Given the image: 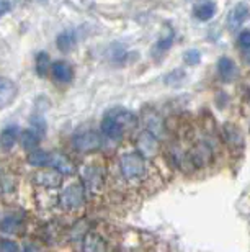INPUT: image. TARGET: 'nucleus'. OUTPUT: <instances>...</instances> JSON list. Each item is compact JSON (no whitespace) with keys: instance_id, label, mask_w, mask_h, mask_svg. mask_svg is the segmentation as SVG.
<instances>
[{"instance_id":"obj_1","label":"nucleus","mask_w":250,"mask_h":252,"mask_svg":"<svg viewBox=\"0 0 250 252\" xmlns=\"http://www.w3.org/2000/svg\"><path fill=\"white\" fill-rule=\"evenodd\" d=\"M138 126L136 113L124 108H113L105 115L102 122V133L110 139H123L128 131H133Z\"/></svg>"},{"instance_id":"obj_2","label":"nucleus","mask_w":250,"mask_h":252,"mask_svg":"<svg viewBox=\"0 0 250 252\" xmlns=\"http://www.w3.org/2000/svg\"><path fill=\"white\" fill-rule=\"evenodd\" d=\"M119 169L124 179L134 180L142 177L146 172V160L139 153H128L119 159Z\"/></svg>"},{"instance_id":"obj_3","label":"nucleus","mask_w":250,"mask_h":252,"mask_svg":"<svg viewBox=\"0 0 250 252\" xmlns=\"http://www.w3.org/2000/svg\"><path fill=\"white\" fill-rule=\"evenodd\" d=\"M72 144L79 153H92L102 146V136L93 129H83L74 134Z\"/></svg>"},{"instance_id":"obj_4","label":"nucleus","mask_w":250,"mask_h":252,"mask_svg":"<svg viewBox=\"0 0 250 252\" xmlns=\"http://www.w3.org/2000/svg\"><path fill=\"white\" fill-rule=\"evenodd\" d=\"M44 167L54 169L62 175H74L76 174V165L72 160L66 158L61 153H46V159H44Z\"/></svg>"},{"instance_id":"obj_5","label":"nucleus","mask_w":250,"mask_h":252,"mask_svg":"<svg viewBox=\"0 0 250 252\" xmlns=\"http://www.w3.org/2000/svg\"><path fill=\"white\" fill-rule=\"evenodd\" d=\"M136 148L138 153L144 156V158H152L159 151V138L147 129L142 131L136 139Z\"/></svg>"},{"instance_id":"obj_6","label":"nucleus","mask_w":250,"mask_h":252,"mask_svg":"<svg viewBox=\"0 0 250 252\" xmlns=\"http://www.w3.org/2000/svg\"><path fill=\"white\" fill-rule=\"evenodd\" d=\"M83 203V187L81 184H72L61 195V205L66 210H76Z\"/></svg>"},{"instance_id":"obj_7","label":"nucleus","mask_w":250,"mask_h":252,"mask_svg":"<svg viewBox=\"0 0 250 252\" xmlns=\"http://www.w3.org/2000/svg\"><path fill=\"white\" fill-rule=\"evenodd\" d=\"M18 95V87L12 79L0 77V110L10 107Z\"/></svg>"},{"instance_id":"obj_8","label":"nucleus","mask_w":250,"mask_h":252,"mask_svg":"<svg viewBox=\"0 0 250 252\" xmlns=\"http://www.w3.org/2000/svg\"><path fill=\"white\" fill-rule=\"evenodd\" d=\"M249 18H250V7H249L247 3L241 2V3H237L236 7L231 10V13H229L227 27L231 28L232 32H236V30L241 28Z\"/></svg>"},{"instance_id":"obj_9","label":"nucleus","mask_w":250,"mask_h":252,"mask_svg":"<svg viewBox=\"0 0 250 252\" xmlns=\"http://www.w3.org/2000/svg\"><path fill=\"white\" fill-rule=\"evenodd\" d=\"M34 182L44 189H56L62 182V174L54 169L48 170V172H38L34 175Z\"/></svg>"},{"instance_id":"obj_10","label":"nucleus","mask_w":250,"mask_h":252,"mask_svg":"<svg viewBox=\"0 0 250 252\" xmlns=\"http://www.w3.org/2000/svg\"><path fill=\"white\" fill-rule=\"evenodd\" d=\"M51 74L54 80L61 84H67L71 82L72 77H74V70H72V65L66 63V61H57L51 65Z\"/></svg>"},{"instance_id":"obj_11","label":"nucleus","mask_w":250,"mask_h":252,"mask_svg":"<svg viewBox=\"0 0 250 252\" xmlns=\"http://www.w3.org/2000/svg\"><path fill=\"white\" fill-rule=\"evenodd\" d=\"M218 72H219V77H221L222 82H232L237 75V67L232 59L221 58L218 63Z\"/></svg>"},{"instance_id":"obj_12","label":"nucleus","mask_w":250,"mask_h":252,"mask_svg":"<svg viewBox=\"0 0 250 252\" xmlns=\"http://www.w3.org/2000/svg\"><path fill=\"white\" fill-rule=\"evenodd\" d=\"M144 122H146V126H147V131H151L152 134H156L157 138H161L164 134V120L159 117L156 112H152V110H146L144 112Z\"/></svg>"},{"instance_id":"obj_13","label":"nucleus","mask_w":250,"mask_h":252,"mask_svg":"<svg viewBox=\"0 0 250 252\" xmlns=\"http://www.w3.org/2000/svg\"><path fill=\"white\" fill-rule=\"evenodd\" d=\"M20 138V143H22V146L27 151H34L39 146V143H41L43 136L38 133L36 129L29 128V129H25L22 134L18 136Z\"/></svg>"},{"instance_id":"obj_14","label":"nucleus","mask_w":250,"mask_h":252,"mask_svg":"<svg viewBox=\"0 0 250 252\" xmlns=\"http://www.w3.org/2000/svg\"><path fill=\"white\" fill-rule=\"evenodd\" d=\"M18 128L17 126H7L2 133H0V148L5 151H10L18 141Z\"/></svg>"},{"instance_id":"obj_15","label":"nucleus","mask_w":250,"mask_h":252,"mask_svg":"<svg viewBox=\"0 0 250 252\" xmlns=\"http://www.w3.org/2000/svg\"><path fill=\"white\" fill-rule=\"evenodd\" d=\"M76 43H77V38H76V33H74L72 30L62 32V33L56 38L57 48L61 49L62 53H67V51H71V49H74V46H76Z\"/></svg>"},{"instance_id":"obj_16","label":"nucleus","mask_w":250,"mask_h":252,"mask_svg":"<svg viewBox=\"0 0 250 252\" xmlns=\"http://www.w3.org/2000/svg\"><path fill=\"white\" fill-rule=\"evenodd\" d=\"M83 249L88 251V252L105 251L107 249V244H105V241L100 238L97 233H88L83 238Z\"/></svg>"},{"instance_id":"obj_17","label":"nucleus","mask_w":250,"mask_h":252,"mask_svg":"<svg viewBox=\"0 0 250 252\" xmlns=\"http://www.w3.org/2000/svg\"><path fill=\"white\" fill-rule=\"evenodd\" d=\"M216 13V5L213 2H204V3H199L196 8H194V17L199 22H208L211 20Z\"/></svg>"},{"instance_id":"obj_18","label":"nucleus","mask_w":250,"mask_h":252,"mask_svg":"<svg viewBox=\"0 0 250 252\" xmlns=\"http://www.w3.org/2000/svg\"><path fill=\"white\" fill-rule=\"evenodd\" d=\"M83 180H85V185L92 190H97L100 185H102V174H100V169L97 167H87L85 169V175H83Z\"/></svg>"},{"instance_id":"obj_19","label":"nucleus","mask_w":250,"mask_h":252,"mask_svg":"<svg viewBox=\"0 0 250 252\" xmlns=\"http://www.w3.org/2000/svg\"><path fill=\"white\" fill-rule=\"evenodd\" d=\"M20 224H22V220L17 215H5L0 218V229L3 233H17Z\"/></svg>"},{"instance_id":"obj_20","label":"nucleus","mask_w":250,"mask_h":252,"mask_svg":"<svg viewBox=\"0 0 250 252\" xmlns=\"http://www.w3.org/2000/svg\"><path fill=\"white\" fill-rule=\"evenodd\" d=\"M51 69V61H49L48 53H38L36 56V72L39 77H46L48 70Z\"/></svg>"},{"instance_id":"obj_21","label":"nucleus","mask_w":250,"mask_h":252,"mask_svg":"<svg viewBox=\"0 0 250 252\" xmlns=\"http://www.w3.org/2000/svg\"><path fill=\"white\" fill-rule=\"evenodd\" d=\"M183 61L188 65H196L199 61H201V53H199L198 49H190V51L183 54Z\"/></svg>"},{"instance_id":"obj_22","label":"nucleus","mask_w":250,"mask_h":252,"mask_svg":"<svg viewBox=\"0 0 250 252\" xmlns=\"http://www.w3.org/2000/svg\"><path fill=\"white\" fill-rule=\"evenodd\" d=\"M237 43H239V48L246 54H249L250 53V32H242L239 34Z\"/></svg>"},{"instance_id":"obj_23","label":"nucleus","mask_w":250,"mask_h":252,"mask_svg":"<svg viewBox=\"0 0 250 252\" xmlns=\"http://www.w3.org/2000/svg\"><path fill=\"white\" fill-rule=\"evenodd\" d=\"M31 126H33V129H36L41 136L46 133V123H44V120L39 117V115H33L31 117Z\"/></svg>"},{"instance_id":"obj_24","label":"nucleus","mask_w":250,"mask_h":252,"mask_svg":"<svg viewBox=\"0 0 250 252\" xmlns=\"http://www.w3.org/2000/svg\"><path fill=\"white\" fill-rule=\"evenodd\" d=\"M0 251H5V252H17L18 251V246L15 243H10V241H2L0 243Z\"/></svg>"},{"instance_id":"obj_25","label":"nucleus","mask_w":250,"mask_h":252,"mask_svg":"<svg viewBox=\"0 0 250 252\" xmlns=\"http://www.w3.org/2000/svg\"><path fill=\"white\" fill-rule=\"evenodd\" d=\"M13 7V3H12V0H0V17L2 15H5L7 12H10Z\"/></svg>"},{"instance_id":"obj_26","label":"nucleus","mask_w":250,"mask_h":252,"mask_svg":"<svg viewBox=\"0 0 250 252\" xmlns=\"http://www.w3.org/2000/svg\"><path fill=\"white\" fill-rule=\"evenodd\" d=\"M172 41H173V36H172V34H170L168 38L161 39V43L157 44V48L161 49V51H166V49H168L170 46H172Z\"/></svg>"}]
</instances>
